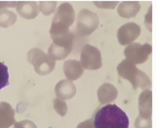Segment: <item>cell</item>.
<instances>
[{
  "label": "cell",
  "mask_w": 156,
  "mask_h": 128,
  "mask_svg": "<svg viewBox=\"0 0 156 128\" xmlns=\"http://www.w3.org/2000/svg\"><path fill=\"white\" fill-rule=\"evenodd\" d=\"M53 105H54V110L58 113V115H60L61 116H65L66 115L67 105L63 100L60 99V98H56V99H54Z\"/></svg>",
  "instance_id": "obj_20"
},
{
  "label": "cell",
  "mask_w": 156,
  "mask_h": 128,
  "mask_svg": "<svg viewBox=\"0 0 156 128\" xmlns=\"http://www.w3.org/2000/svg\"><path fill=\"white\" fill-rule=\"evenodd\" d=\"M144 23H145L146 28H147L150 32L152 31V7H150L147 13H146V16L144 19Z\"/></svg>",
  "instance_id": "obj_23"
},
{
  "label": "cell",
  "mask_w": 156,
  "mask_h": 128,
  "mask_svg": "<svg viewBox=\"0 0 156 128\" xmlns=\"http://www.w3.org/2000/svg\"><path fill=\"white\" fill-rule=\"evenodd\" d=\"M75 19V13L72 5L68 2L61 4L53 18L50 36H58L69 32V26Z\"/></svg>",
  "instance_id": "obj_3"
},
{
  "label": "cell",
  "mask_w": 156,
  "mask_h": 128,
  "mask_svg": "<svg viewBox=\"0 0 156 128\" xmlns=\"http://www.w3.org/2000/svg\"><path fill=\"white\" fill-rule=\"evenodd\" d=\"M97 95L101 105H107L116 99L117 95H118V90L113 85L105 83L99 87Z\"/></svg>",
  "instance_id": "obj_10"
},
{
  "label": "cell",
  "mask_w": 156,
  "mask_h": 128,
  "mask_svg": "<svg viewBox=\"0 0 156 128\" xmlns=\"http://www.w3.org/2000/svg\"><path fill=\"white\" fill-rule=\"evenodd\" d=\"M27 61L33 65L34 70L40 76L50 74L56 66V60L52 59L47 53L38 48L29 50L27 52Z\"/></svg>",
  "instance_id": "obj_5"
},
{
  "label": "cell",
  "mask_w": 156,
  "mask_h": 128,
  "mask_svg": "<svg viewBox=\"0 0 156 128\" xmlns=\"http://www.w3.org/2000/svg\"><path fill=\"white\" fill-rule=\"evenodd\" d=\"M93 4L100 9H114L118 2L117 1H94Z\"/></svg>",
  "instance_id": "obj_22"
},
{
  "label": "cell",
  "mask_w": 156,
  "mask_h": 128,
  "mask_svg": "<svg viewBox=\"0 0 156 128\" xmlns=\"http://www.w3.org/2000/svg\"><path fill=\"white\" fill-rule=\"evenodd\" d=\"M140 10V4L139 1H123L117 7V13L124 19H131L136 16Z\"/></svg>",
  "instance_id": "obj_16"
},
{
  "label": "cell",
  "mask_w": 156,
  "mask_h": 128,
  "mask_svg": "<svg viewBox=\"0 0 156 128\" xmlns=\"http://www.w3.org/2000/svg\"><path fill=\"white\" fill-rule=\"evenodd\" d=\"M152 127V120L151 117H144L139 116L135 121V128H151Z\"/></svg>",
  "instance_id": "obj_21"
},
{
  "label": "cell",
  "mask_w": 156,
  "mask_h": 128,
  "mask_svg": "<svg viewBox=\"0 0 156 128\" xmlns=\"http://www.w3.org/2000/svg\"><path fill=\"white\" fill-rule=\"evenodd\" d=\"M117 72L122 79L131 83L134 89L139 87L144 89H150L152 86V83L148 76L141 70H139L135 64L131 63L127 59L122 60L117 65Z\"/></svg>",
  "instance_id": "obj_2"
},
{
  "label": "cell",
  "mask_w": 156,
  "mask_h": 128,
  "mask_svg": "<svg viewBox=\"0 0 156 128\" xmlns=\"http://www.w3.org/2000/svg\"><path fill=\"white\" fill-rule=\"evenodd\" d=\"M95 128H128L129 119L126 113L115 104L100 108L94 116Z\"/></svg>",
  "instance_id": "obj_1"
},
{
  "label": "cell",
  "mask_w": 156,
  "mask_h": 128,
  "mask_svg": "<svg viewBox=\"0 0 156 128\" xmlns=\"http://www.w3.org/2000/svg\"><path fill=\"white\" fill-rule=\"evenodd\" d=\"M80 63L87 70H98L102 65L101 55L98 48L92 45L83 46L80 52Z\"/></svg>",
  "instance_id": "obj_8"
},
{
  "label": "cell",
  "mask_w": 156,
  "mask_h": 128,
  "mask_svg": "<svg viewBox=\"0 0 156 128\" xmlns=\"http://www.w3.org/2000/svg\"><path fill=\"white\" fill-rule=\"evenodd\" d=\"M15 122V110L9 103L0 102V128H10Z\"/></svg>",
  "instance_id": "obj_15"
},
{
  "label": "cell",
  "mask_w": 156,
  "mask_h": 128,
  "mask_svg": "<svg viewBox=\"0 0 156 128\" xmlns=\"http://www.w3.org/2000/svg\"><path fill=\"white\" fill-rule=\"evenodd\" d=\"M17 22V15L6 9L0 10V27H9Z\"/></svg>",
  "instance_id": "obj_17"
},
{
  "label": "cell",
  "mask_w": 156,
  "mask_h": 128,
  "mask_svg": "<svg viewBox=\"0 0 156 128\" xmlns=\"http://www.w3.org/2000/svg\"><path fill=\"white\" fill-rule=\"evenodd\" d=\"M139 113L140 116L151 117L152 115V91L144 89L139 97Z\"/></svg>",
  "instance_id": "obj_13"
},
{
  "label": "cell",
  "mask_w": 156,
  "mask_h": 128,
  "mask_svg": "<svg viewBox=\"0 0 156 128\" xmlns=\"http://www.w3.org/2000/svg\"><path fill=\"white\" fill-rule=\"evenodd\" d=\"M55 93L58 98L65 101L67 99H71L75 95L76 87L71 81L62 80L55 86Z\"/></svg>",
  "instance_id": "obj_12"
},
{
  "label": "cell",
  "mask_w": 156,
  "mask_h": 128,
  "mask_svg": "<svg viewBox=\"0 0 156 128\" xmlns=\"http://www.w3.org/2000/svg\"><path fill=\"white\" fill-rule=\"evenodd\" d=\"M49 128H53V127H49Z\"/></svg>",
  "instance_id": "obj_27"
},
{
  "label": "cell",
  "mask_w": 156,
  "mask_h": 128,
  "mask_svg": "<svg viewBox=\"0 0 156 128\" xmlns=\"http://www.w3.org/2000/svg\"><path fill=\"white\" fill-rule=\"evenodd\" d=\"M9 85V72L8 67L0 61V90Z\"/></svg>",
  "instance_id": "obj_19"
},
{
  "label": "cell",
  "mask_w": 156,
  "mask_h": 128,
  "mask_svg": "<svg viewBox=\"0 0 156 128\" xmlns=\"http://www.w3.org/2000/svg\"><path fill=\"white\" fill-rule=\"evenodd\" d=\"M151 52H152V46L150 44L132 43L125 48L124 56L127 60L136 65V64L144 63Z\"/></svg>",
  "instance_id": "obj_7"
},
{
  "label": "cell",
  "mask_w": 156,
  "mask_h": 128,
  "mask_svg": "<svg viewBox=\"0 0 156 128\" xmlns=\"http://www.w3.org/2000/svg\"><path fill=\"white\" fill-rule=\"evenodd\" d=\"M15 125L17 126V128H37V126L34 124V122L31 120H22V121H16Z\"/></svg>",
  "instance_id": "obj_24"
},
{
  "label": "cell",
  "mask_w": 156,
  "mask_h": 128,
  "mask_svg": "<svg viewBox=\"0 0 156 128\" xmlns=\"http://www.w3.org/2000/svg\"><path fill=\"white\" fill-rule=\"evenodd\" d=\"M63 73L68 81H76L83 75L84 68L82 67L80 61L75 59L66 60L63 64Z\"/></svg>",
  "instance_id": "obj_14"
},
{
  "label": "cell",
  "mask_w": 156,
  "mask_h": 128,
  "mask_svg": "<svg viewBox=\"0 0 156 128\" xmlns=\"http://www.w3.org/2000/svg\"><path fill=\"white\" fill-rule=\"evenodd\" d=\"M39 11H40L44 16H50L51 14L55 12L57 7L56 1H40L39 2Z\"/></svg>",
  "instance_id": "obj_18"
},
{
  "label": "cell",
  "mask_w": 156,
  "mask_h": 128,
  "mask_svg": "<svg viewBox=\"0 0 156 128\" xmlns=\"http://www.w3.org/2000/svg\"><path fill=\"white\" fill-rule=\"evenodd\" d=\"M76 128H95V126H94L93 120H87L85 121L80 122V123L77 125Z\"/></svg>",
  "instance_id": "obj_25"
},
{
  "label": "cell",
  "mask_w": 156,
  "mask_h": 128,
  "mask_svg": "<svg viewBox=\"0 0 156 128\" xmlns=\"http://www.w3.org/2000/svg\"><path fill=\"white\" fill-rule=\"evenodd\" d=\"M16 9L20 16L27 19H35L39 13L38 4L35 1H19L16 4Z\"/></svg>",
  "instance_id": "obj_11"
},
{
  "label": "cell",
  "mask_w": 156,
  "mask_h": 128,
  "mask_svg": "<svg viewBox=\"0 0 156 128\" xmlns=\"http://www.w3.org/2000/svg\"><path fill=\"white\" fill-rule=\"evenodd\" d=\"M53 43L49 47L48 56L54 60H62L72 52L74 35L69 31L62 35L51 37Z\"/></svg>",
  "instance_id": "obj_4"
},
{
  "label": "cell",
  "mask_w": 156,
  "mask_h": 128,
  "mask_svg": "<svg viewBox=\"0 0 156 128\" xmlns=\"http://www.w3.org/2000/svg\"><path fill=\"white\" fill-rule=\"evenodd\" d=\"M140 27L135 22H128L122 25L117 31V39L120 45L125 46L134 43V41L140 36Z\"/></svg>",
  "instance_id": "obj_9"
},
{
  "label": "cell",
  "mask_w": 156,
  "mask_h": 128,
  "mask_svg": "<svg viewBox=\"0 0 156 128\" xmlns=\"http://www.w3.org/2000/svg\"><path fill=\"white\" fill-rule=\"evenodd\" d=\"M17 2L15 1H0V10L4 8H14L16 7Z\"/></svg>",
  "instance_id": "obj_26"
},
{
  "label": "cell",
  "mask_w": 156,
  "mask_h": 128,
  "mask_svg": "<svg viewBox=\"0 0 156 128\" xmlns=\"http://www.w3.org/2000/svg\"><path fill=\"white\" fill-rule=\"evenodd\" d=\"M100 19L98 15L88 9L79 12L76 19V34L79 37L89 36L99 26Z\"/></svg>",
  "instance_id": "obj_6"
}]
</instances>
